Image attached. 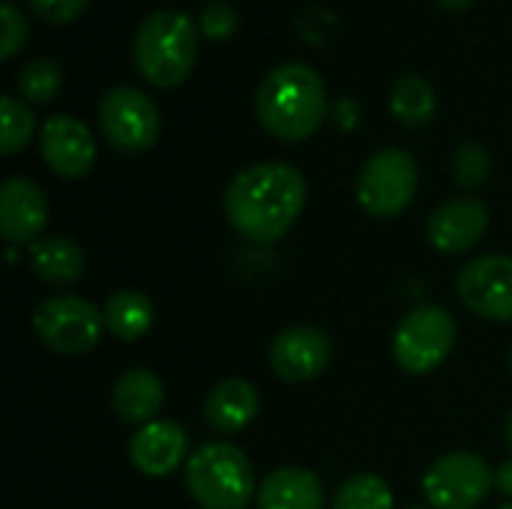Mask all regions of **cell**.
I'll return each mask as SVG.
<instances>
[{"instance_id": "1", "label": "cell", "mask_w": 512, "mask_h": 509, "mask_svg": "<svg viewBox=\"0 0 512 509\" xmlns=\"http://www.w3.org/2000/svg\"><path fill=\"white\" fill-rule=\"evenodd\" d=\"M306 177L288 162H255L225 189V219L249 243L282 240L306 207Z\"/></svg>"}, {"instance_id": "2", "label": "cell", "mask_w": 512, "mask_h": 509, "mask_svg": "<svg viewBox=\"0 0 512 509\" xmlns=\"http://www.w3.org/2000/svg\"><path fill=\"white\" fill-rule=\"evenodd\" d=\"M255 111L261 126L288 144L312 138L327 117L324 78L303 60H288L270 69L258 87Z\"/></svg>"}, {"instance_id": "3", "label": "cell", "mask_w": 512, "mask_h": 509, "mask_svg": "<svg viewBox=\"0 0 512 509\" xmlns=\"http://www.w3.org/2000/svg\"><path fill=\"white\" fill-rule=\"evenodd\" d=\"M132 57L147 84L171 90L183 84L198 60V27L180 9L147 15L132 39Z\"/></svg>"}, {"instance_id": "4", "label": "cell", "mask_w": 512, "mask_h": 509, "mask_svg": "<svg viewBox=\"0 0 512 509\" xmlns=\"http://www.w3.org/2000/svg\"><path fill=\"white\" fill-rule=\"evenodd\" d=\"M186 492L201 509H246L258 495L249 456L231 441H207L186 462Z\"/></svg>"}, {"instance_id": "5", "label": "cell", "mask_w": 512, "mask_h": 509, "mask_svg": "<svg viewBox=\"0 0 512 509\" xmlns=\"http://www.w3.org/2000/svg\"><path fill=\"white\" fill-rule=\"evenodd\" d=\"M459 339L456 318L435 303L411 309L393 333V360L408 375H429L447 363Z\"/></svg>"}, {"instance_id": "6", "label": "cell", "mask_w": 512, "mask_h": 509, "mask_svg": "<svg viewBox=\"0 0 512 509\" xmlns=\"http://www.w3.org/2000/svg\"><path fill=\"white\" fill-rule=\"evenodd\" d=\"M420 186L417 162L402 147H381L372 153L357 180V201L375 219H393L408 210Z\"/></svg>"}, {"instance_id": "7", "label": "cell", "mask_w": 512, "mask_h": 509, "mask_svg": "<svg viewBox=\"0 0 512 509\" xmlns=\"http://www.w3.org/2000/svg\"><path fill=\"white\" fill-rule=\"evenodd\" d=\"M33 330L45 348L63 357L90 354L105 330L102 309L75 294H54L33 312Z\"/></svg>"}, {"instance_id": "8", "label": "cell", "mask_w": 512, "mask_h": 509, "mask_svg": "<svg viewBox=\"0 0 512 509\" xmlns=\"http://www.w3.org/2000/svg\"><path fill=\"white\" fill-rule=\"evenodd\" d=\"M495 489V471L477 453L456 450L432 462L423 495L432 509H477Z\"/></svg>"}, {"instance_id": "9", "label": "cell", "mask_w": 512, "mask_h": 509, "mask_svg": "<svg viewBox=\"0 0 512 509\" xmlns=\"http://www.w3.org/2000/svg\"><path fill=\"white\" fill-rule=\"evenodd\" d=\"M99 129L117 150L144 153L156 144L162 120L144 90L117 84L99 102Z\"/></svg>"}, {"instance_id": "10", "label": "cell", "mask_w": 512, "mask_h": 509, "mask_svg": "<svg viewBox=\"0 0 512 509\" xmlns=\"http://www.w3.org/2000/svg\"><path fill=\"white\" fill-rule=\"evenodd\" d=\"M456 294L486 321H512V255L489 252L468 261L456 276Z\"/></svg>"}, {"instance_id": "11", "label": "cell", "mask_w": 512, "mask_h": 509, "mask_svg": "<svg viewBox=\"0 0 512 509\" xmlns=\"http://www.w3.org/2000/svg\"><path fill=\"white\" fill-rule=\"evenodd\" d=\"M270 369L285 384H306L318 378L333 360V339L312 324L282 330L270 342Z\"/></svg>"}, {"instance_id": "12", "label": "cell", "mask_w": 512, "mask_h": 509, "mask_svg": "<svg viewBox=\"0 0 512 509\" xmlns=\"http://www.w3.org/2000/svg\"><path fill=\"white\" fill-rule=\"evenodd\" d=\"M39 153L57 177L78 180L96 162V141L90 126L78 117L54 114L39 129Z\"/></svg>"}, {"instance_id": "13", "label": "cell", "mask_w": 512, "mask_h": 509, "mask_svg": "<svg viewBox=\"0 0 512 509\" xmlns=\"http://www.w3.org/2000/svg\"><path fill=\"white\" fill-rule=\"evenodd\" d=\"M486 228L489 207L480 198H450L429 216L426 237L441 255H465L483 240Z\"/></svg>"}, {"instance_id": "14", "label": "cell", "mask_w": 512, "mask_h": 509, "mask_svg": "<svg viewBox=\"0 0 512 509\" xmlns=\"http://www.w3.org/2000/svg\"><path fill=\"white\" fill-rule=\"evenodd\" d=\"M189 432L174 420H153L129 441V462L144 477H168L189 462Z\"/></svg>"}, {"instance_id": "15", "label": "cell", "mask_w": 512, "mask_h": 509, "mask_svg": "<svg viewBox=\"0 0 512 509\" xmlns=\"http://www.w3.org/2000/svg\"><path fill=\"white\" fill-rule=\"evenodd\" d=\"M48 225V198L39 183L27 177H9L0 186V234L9 246L42 240Z\"/></svg>"}, {"instance_id": "16", "label": "cell", "mask_w": 512, "mask_h": 509, "mask_svg": "<svg viewBox=\"0 0 512 509\" xmlns=\"http://www.w3.org/2000/svg\"><path fill=\"white\" fill-rule=\"evenodd\" d=\"M261 411L258 387L246 378L219 381L204 399V420L216 435H237L255 423Z\"/></svg>"}, {"instance_id": "17", "label": "cell", "mask_w": 512, "mask_h": 509, "mask_svg": "<svg viewBox=\"0 0 512 509\" xmlns=\"http://www.w3.org/2000/svg\"><path fill=\"white\" fill-rule=\"evenodd\" d=\"M111 405L123 423L141 429V426L159 420V411L165 405V384L150 369H129L114 381Z\"/></svg>"}, {"instance_id": "18", "label": "cell", "mask_w": 512, "mask_h": 509, "mask_svg": "<svg viewBox=\"0 0 512 509\" xmlns=\"http://www.w3.org/2000/svg\"><path fill=\"white\" fill-rule=\"evenodd\" d=\"M327 495L309 468H276L258 486V509H324Z\"/></svg>"}, {"instance_id": "19", "label": "cell", "mask_w": 512, "mask_h": 509, "mask_svg": "<svg viewBox=\"0 0 512 509\" xmlns=\"http://www.w3.org/2000/svg\"><path fill=\"white\" fill-rule=\"evenodd\" d=\"M30 267L48 285H72L84 276L87 258L69 237H42L30 246Z\"/></svg>"}, {"instance_id": "20", "label": "cell", "mask_w": 512, "mask_h": 509, "mask_svg": "<svg viewBox=\"0 0 512 509\" xmlns=\"http://www.w3.org/2000/svg\"><path fill=\"white\" fill-rule=\"evenodd\" d=\"M102 321L114 339L138 342L150 333V327L156 321V309H153L150 297H144L141 291L123 288V291H114L108 297V303L102 306Z\"/></svg>"}, {"instance_id": "21", "label": "cell", "mask_w": 512, "mask_h": 509, "mask_svg": "<svg viewBox=\"0 0 512 509\" xmlns=\"http://www.w3.org/2000/svg\"><path fill=\"white\" fill-rule=\"evenodd\" d=\"M435 90L423 75H402L390 90V111L405 126H426L435 117Z\"/></svg>"}, {"instance_id": "22", "label": "cell", "mask_w": 512, "mask_h": 509, "mask_svg": "<svg viewBox=\"0 0 512 509\" xmlns=\"http://www.w3.org/2000/svg\"><path fill=\"white\" fill-rule=\"evenodd\" d=\"M396 498L393 489L387 486L384 477L378 474H354L348 477L336 495H333V507L330 509H393Z\"/></svg>"}, {"instance_id": "23", "label": "cell", "mask_w": 512, "mask_h": 509, "mask_svg": "<svg viewBox=\"0 0 512 509\" xmlns=\"http://www.w3.org/2000/svg\"><path fill=\"white\" fill-rule=\"evenodd\" d=\"M18 81V90L24 99L36 102V105H45L51 102L57 93H60V84H63V72L54 60L48 57H39V60H30L18 69L15 75Z\"/></svg>"}, {"instance_id": "24", "label": "cell", "mask_w": 512, "mask_h": 509, "mask_svg": "<svg viewBox=\"0 0 512 509\" xmlns=\"http://www.w3.org/2000/svg\"><path fill=\"white\" fill-rule=\"evenodd\" d=\"M0 114H3V132H0V150L3 156H12L18 153L30 138H33V111L15 99V96H3L0 99Z\"/></svg>"}, {"instance_id": "25", "label": "cell", "mask_w": 512, "mask_h": 509, "mask_svg": "<svg viewBox=\"0 0 512 509\" xmlns=\"http://www.w3.org/2000/svg\"><path fill=\"white\" fill-rule=\"evenodd\" d=\"M489 171H492V159L486 153L483 144L477 141H465L456 156H453V177L465 186V189H477L489 180Z\"/></svg>"}, {"instance_id": "26", "label": "cell", "mask_w": 512, "mask_h": 509, "mask_svg": "<svg viewBox=\"0 0 512 509\" xmlns=\"http://www.w3.org/2000/svg\"><path fill=\"white\" fill-rule=\"evenodd\" d=\"M198 27H201V33H204L207 39H213V42H225V39H231V36L237 33V27H240V15H237V9H234L231 3L213 0V3H207V6L201 9V15H198Z\"/></svg>"}, {"instance_id": "27", "label": "cell", "mask_w": 512, "mask_h": 509, "mask_svg": "<svg viewBox=\"0 0 512 509\" xmlns=\"http://www.w3.org/2000/svg\"><path fill=\"white\" fill-rule=\"evenodd\" d=\"M0 21H3L0 57L9 60V57H15V51L27 42V18H24V12H21L12 0H3V3H0Z\"/></svg>"}, {"instance_id": "28", "label": "cell", "mask_w": 512, "mask_h": 509, "mask_svg": "<svg viewBox=\"0 0 512 509\" xmlns=\"http://www.w3.org/2000/svg\"><path fill=\"white\" fill-rule=\"evenodd\" d=\"M87 3L90 0H30L33 12L42 21H51V24H69V21H75L87 9Z\"/></svg>"}, {"instance_id": "29", "label": "cell", "mask_w": 512, "mask_h": 509, "mask_svg": "<svg viewBox=\"0 0 512 509\" xmlns=\"http://www.w3.org/2000/svg\"><path fill=\"white\" fill-rule=\"evenodd\" d=\"M495 489L504 495V498H512V459L510 462H501L495 468Z\"/></svg>"}, {"instance_id": "30", "label": "cell", "mask_w": 512, "mask_h": 509, "mask_svg": "<svg viewBox=\"0 0 512 509\" xmlns=\"http://www.w3.org/2000/svg\"><path fill=\"white\" fill-rule=\"evenodd\" d=\"M441 6H447V9H465V6H471L474 0H438Z\"/></svg>"}, {"instance_id": "31", "label": "cell", "mask_w": 512, "mask_h": 509, "mask_svg": "<svg viewBox=\"0 0 512 509\" xmlns=\"http://www.w3.org/2000/svg\"><path fill=\"white\" fill-rule=\"evenodd\" d=\"M507 444H510V450H512V417H510V423H507Z\"/></svg>"}, {"instance_id": "32", "label": "cell", "mask_w": 512, "mask_h": 509, "mask_svg": "<svg viewBox=\"0 0 512 509\" xmlns=\"http://www.w3.org/2000/svg\"><path fill=\"white\" fill-rule=\"evenodd\" d=\"M495 509H512V501L510 504H501V507H495Z\"/></svg>"}, {"instance_id": "33", "label": "cell", "mask_w": 512, "mask_h": 509, "mask_svg": "<svg viewBox=\"0 0 512 509\" xmlns=\"http://www.w3.org/2000/svg\"><path fill=\"white\" fill-rule=\"evenodd\" d=\"M510 369H512V348H510Z\"/></svg>"}, {"instance_id": "34", "label": "cell", "mask_w": 512, "mask_h": 509, "mask_svg": "<svg viewBox=\"0 0 512 509\" xmlns=\"http://www.w3.org/2000/svg\"><path fill=\"white\" fill-rule=\"evenodd\" d=\"M408 509H426V507H408Z\"/></svg>"}]
</instances>
